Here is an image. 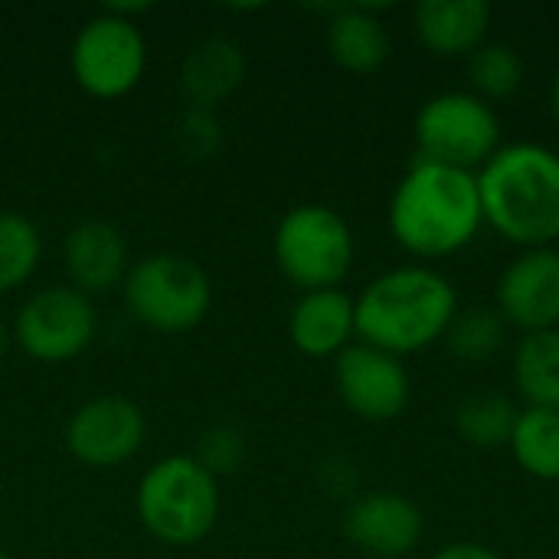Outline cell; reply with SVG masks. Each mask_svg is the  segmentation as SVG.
<instances>
[{"mask_svg":"<svg viewBox=\"0 0 559 559\" xmlns=\"http://www.w3.org/2000/svg\"><path fill=\"white\" fill-rule=\"evenodd\" d=\"M386 223L396 246L426 262L468 249L485 226L475 174L413 160L390 197Z\"/></svg>","mask_w":559,"mask_h":559,"instance_id":"6da1fadb","label":"cell"},{"mask_svg":"<svg viewBox=\"0 0 559 559\" xmlns=\"http://www.w3.org/2000/svg\"><path fill=\"white\" fill-rule=\"evenodd\" d=\"M485 226L521 249L559 239V154L537 141H514L475 174Z\"/></svg>","mask_w":559,"mask_h":559,"instance_id":"7a4b0ae2","label":"cell"},{"mask_svg":"<svg viewBox=\"0 0 559 559\" xmlns=\"http://www.w3.org/2000/svg\"><path fill=\"white\" fill-rule=\"evenodd\" d=\"M357 341L393 357L439 344L459 314L455 285L432 265H400L377 275L357 298Z\"/></svg>","mask_w":559,"mask_h":559,"instance_id":"3957f363","label":"cell"},{"mask_svg":"<svg viewBox=\"0 0 559 559\" xmlns=\"http://www.w3.org/2000/svg\"><path fill=\"white\" fill-rule=\"evenodd\" d=\"M134 504L154 540L167 547H193L216 527L219 478H213L193 455H167L144 472Z\"/></svg>","mask_w":559,"mask_h":559,"instance_id":"277c9868","label":"cell"},{"mask_svg":"<svg viewBox=\"0 0 559 559\" xmlns=\"http://www.w3.org/2000/svg\"><path fill=\"white\" fill-rule=\"evenodd\" d=\"M121 295L131 318L157 334L193 331L213 308L206 269L183 252H151L131 262Z\"/></svg>","mask_w":559,"mask_h":559,"instance_id":"5b68a950","label":"cell"},{"mask_svg":"<svg viewBox=\"0 0 559 559\" xmlns=\"http://www.w3.org/2000/svg\"><path fill=\"white\" fill-rule=\"evenodd\" d=\"M278 272L301 292L341 288L354 269L357 242L350 223L324 203L292 206L272 236Z\"/></svg>","mask_w":559,"mask_h":559,"instance_id":"8992f818","label":"cell"},{"mask_svg":"<svg viewBox=\"0 0 559 559\" xmlns=\"http://www.w3.org/2000/svg\"><path fill=\"white\" fill-rule=\"evenodd\" d=\"M413 138L416 160L478 174L501 147V118L475 92H442L416 111Z\"/></svg>","mask_w":559,"mask_h":559,"instance_id":"52a82bcc","label":"cell"},{"mask_svg":"<svg viewBox=\"0 0 559 559\" xmlns=\"http://www.w3.org/2000/svg\"><path fill=\"white\" fill-rule=\"evenodd\" d=\"M147 66V43L138 23L115 7L88 16L69 49V69L92 98H121L138 88Z\"/></svg>","mask_w":559,"mask_h":559,"instance_id":"ba28073f","label":"cell"},{"mask_svg":"<svg viewBox=\"0 0 559 559\" xmlns=\"http://www.w3.org/2000/svg\"><path fill=\"white\" fill-rule=\"evenodd\" d=\"M98 334V311L95 301L72 285H52L33 292L13 324L10 337L13 344L39 364H66L75 360L92 347Z\"/></svg>","mask_w":559,"mask_h":559,"instance_id":"9c48e42d","label":"cell"},{"mask_svg":"<svg viewBox=\"0 0 559 559\" xmlns=\"http://www.w3.org/2000/svg\"><path fill=\"white\" fill-rule=\"evenodd\" d=\"M334 390L347 413L364 423H393L413 400V380L400 357L354 341L334 357Z\"/></svg>","mask_w":559,"mask_h":559,"instance_id":"30bf717a","label":"cell"},{"mask_svg":"<svg viewBox=\"0 0 559 559\" xmlns=\"http://www.w3.org/2000/svg\"><path fill=\"white\" fill-rule=\"evenodd\" d=\"M147 436L141 406L118 393L85 400L66 423V449L88 468H115L138 455Z\"/></svg>","mask_w":559,"mask_h":559,"instance_id":"8fae6325","label":"cell"},{"mask_svg":"<svg viewBox=\"0 0 559 559\" xmlns=\"http://www.w3.org/2000/svg\"><path fill=\"white\" fill-rule=\"evenodd\" d=\"M347 544L370 559L409 557L426 537L423 508L403 491H364L357 495L341 524Z\"/></svg>","mask_w":559,"mask_h":559,"instance_id":"7c38bea8","label":"cell"},{"mask_svg":"<svg viewBox=\"0 0 559 559\" xmlns=\"http://www.w3.org/2000/svg\"><path fill=\"white\" fill-rule=\"evenodd\" d=\"M495 308L524 334L559 328V249H524L498 278Z\"/></svg>","mask_w":559,"mask_h":559,"instance_id":"4fadbf2b","label":"cell"},{"mask_svg":"<svg viewBox=\"0 0 559 559\" xmlns=\"http://www.w3.org/2000/svg\"><path fill=\"white\" fill-rule=\"evenodd\" d=\"M62 262H66L69 285L95 298L124 285L131 272V249L115 223L82 219L62 239Z\"/></svg>","mask_w":559,"mask_h":559,"instance_id":"5bb4252c","label":"cell"},{"mask_svg":"<svg viewBox=\"0 0 559 559\" xmlns=\"http://www.w3.org/2000/svg\"><path fill=\"white\" fill-rule=\"evenodd\" d=\"M288 341L298 354L314 360L344 354L357 341L354 298L341 288L301 292L288 314Z\"/></svg>","mask_w":559,"mask_h":559,"instance_id":"9a60e30c","label":"cell"},{"mask_svg":"<svg viewBox=\"0 0 559 559\" xmlns=\"http://www.w3.org/2000/svg\"><path fill=\"white\" fill-rule=\"evenodd\" d=\"M413 29L426 52L439 59H468L488 43V0H423L413 10Z\"/></svg>","mask_w":559,"mask_h":559,"instance_id":"2e32d148","label":"cell"},{"mask_svg":"<svg viewBox=\"0 0 559 559\" xmlns=\"http://www.w3.org/2000/svg\"><path fill=\"white\" fill-rule=\"evenodd\" d=\"M246 79V56L236 39L206 36L200 39L180 66V88L190 98V108L216 111L226 98L239 92Z\"/></svg>","mask_w":559,"mask_h":559,"instance_id":"e0dca14e","label":"cell"},{"mask_svg":"<svg viewBox=\"0 0 559 559\" xmlns=\"http://www.w3.org/2000/svg\"><path fill=\"white\" fill-rule=\"evenodd\" d=\"M324 46L334 66L354 75H370L390 59V29L367 7H337L324 29Z\"/></svg>","mask_w":559,"mask_h":559,"instance_id":"ac0fdd59","label":"cell"},{"mask_svg":"<svg viewBox=\"0 0 559 559\" xmlns=\"http://www.w3.org/2000/svg\"><path fill=\"white\" fill-rule=\"evenodd\" d=\"M511 373L527 409L559 413V328L524 334L514 347Z\"/></svg>","mask_w":559,"mask_h":559,"instance_id":"d6986e66","label":"cell"},{"mask_svg":"<svg viewBox=\"0 0 559 559\" xmlns=\"http://www.w3.org/2000/svg\"><path fill=\"white\" fill-rule=\"evenodd\" d=\"M518 419H521V406L498 390H475L455 406L459 439L481 452L508 449Z\"/></svg>","mask_w":559,"mask_h":559,"instance_id":"ffe728a7","label":"cell"},{"mask_svg":"<svg viewBox=\"0 0 559 559\" xmlns=\"http://www.w3.org/2000/svg\"><path fill=\"white\" fill-rule=\"evenodd\" d=\"M508 331L511 328L504 324L495 305H472L459 308L442 344L462 364H488L508 347Z\"/></svg>","mask_w":559,"mask_h":559,"instance_id":"44dd1931","label":"cell"},{"mask_svg":"<svg viewBox=\"0 0 559 559\" xmlns=\"http://www.w3.org/2000/svg\"><path fill=\"white\" fill-rule=\"evenodd\" d=\"M508 449L531 478L559 481V413L524 406Z\"/></svg>","mask_w":559,"mask_h":559,"instance_id":"7402d4cb","label":"cell"},{"mask_svg":"<svg viewBox=\"0 0 559 559\" xmlns=\"http://www.w3.org/2000/svg\"><path fill=\"white\" fill-rule=\"evenodd\" d=\"M43 259V236L23 213L0 210V295L16 292L33 278Z\"/></svg>","mask_w":559,"mask_h":559,"instance_id":"603a6c76","label":"cell"},{"mask_svg":"<svg viewBox=\"0 0 559 559\" xmlns=\"http://www.w3.org/2000/svg\"><path fill=\"white\" fill-rule=\"evenodd\" d=\"M468 79H472V92L491 105V102L514 98L524 88L527 69L514 46L485 43L481 49H475L468 56Z\"/></svg>","mask_w":559,"mask_h":559,"instance_id":"cb8c5ba5","label":"cell"},{"mask_svg":"<svg viewBox=\"0 0 559 559\" xmlns=\"http://www.w3.org/2000/svg\"><path fill=\"white\" fill-rule=\"evenodd\" d=\"M193 459H197L213 478L229 475V472H236V468L242 465V459H246V439H242V432L233 429V426H213L210 432H203L200 449H197Z\"/></svg>","mask_w":559,"mask_h":559,"instance_id":"d4e9b609","label":"cell"},{"mask_svg":"<svg viewBox=\"0 0 559 559\" xmlns=\"http://www.w3.org/2000/svg\"><path fill=\"white\" fill-rule=\"evenodd\" d=\"M219 118L216 111H206V108H187L183 118L177 121V144L187 157L193 160H203V157H213L216 147H219Z\"/></svg>","mask_w":559,"mask_h":559,"instance_id":"484cf974","label":"cell"},{"mask_svg":"<svg viewBox=\"0 0 559 559\" xmlns=\"http://www.w3.org/2000/svg\"><path fill=\"white\" fill-rule=\"evenodd\" d=\"M429 559H501L491 547L485 544H475V540H455V544H445L439 547Z\"/></svg>","mask_w":559,"mask_h":559,"instance_id":"4316f807","label":"cell"},{"mask_svg":"<svg viewBox=\"0 0 559 559\" xmlns=\"http://www.w3.org/2000/svg\"><path fill=\"white\" fill-rule=\"evenodd\" d=\"M550 115H554V121L559 124V69L554 72V79H550Z\"/></svg>","mask_w":559,"mask_h":559,"instance_id":"83f0119b","label":"cell"},{"mask_svg":"<svg viewBox=\"0 0 559 559\" xmlns=\"http://www.w3.org/2000/svg\"><path fill=\"white\" fill-rule=\"evenodd\" d=\"M10 344H13V337H10V328H7V324H0V360L7 357Z\"/></svg>","mask_w":559,"mask_h":559,"instance_id":"f1b7e54d","label":"cell"},{"mask_svg":"<svg viewBox=\"0 0 559 559\" xmlns=\"http://www.w3.org/2000/svg\"><path fill=\"white\" fill-rule=\"evenodd\" d=\"M0 559H10V557H7V554H3V550H0Z\"/></svg>","mask_w":559,"mask_h":559,"instance_id":"f546056e","label":"cell"}]
</instances>
